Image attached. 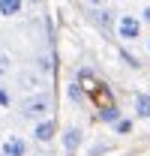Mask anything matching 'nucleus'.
I'll return each mask as SVG.
<instances>
[{
  "label": "nucleus",
  "instance_id": "ddd939ff",
  "mask_svg": "<svg viewBox=\"0 0 150 156\" xmlns=\"http://www.w3.org/2000/svg\"><path fill=\"white\" fill-rule=\"evenodd\" d=\"M111 132H114V135H120V138L132 135V132H135V117H126V114H123V117L111 126Z\"/></svg>",
  "mask_w": 150,
  "mask_h": 156
},
{
  "label": "nucleus",
  "instance_id": "9d476101",
  "mask_svg": "<svg viewBox=\"0 0 150 156\" xmlns=\"http://www.w3.org/2000/svg\"><path fill=\"white\" fill-rule=\"evenodd\" d=\"M66 99H69L72 105H78V108H81V105L87 102V93H84V84H81L78 78H72V81L66 84Z\"/></svg>",
  "mask_w": 150,
  "mask_h": 156
},
{
  "label": "nucleus",
  "instance_id": "9b49d317",
  "mask_svg": "<svg viewBox=\"0 0 150 156\" xmlns=\"http://www.w3.org/2000/svg\"><path fill=\"white\" fill-rule=\"evenodd\" d=\"M120 117H123V108H117V105H102V108L96 111V120L105 123V126H114Z\"/></svg>",
  "mask_w": 150,
  "mask_h": 156
},
{
  "label": "nucleus",
  "instance_id": "20e7f679",
  "mask_svg": "<svg viewBox=\"0 0 150 156\" xmlns=\"http://www.w3.org/2000/svg\"><path fill=\"white\" fill-rule=\"evenodd\" d=\"M57 120L54 117H42V120H33V129H30V138L36 141V144H51L57 138Z\"/></svg>",
  "mask_w": 150,
  "mask_h": 156
},
{
  "label": "nucleus",
  "instance_id": "0eeeda50",
  "mask_svg": "<svg viewBox=\"0 0 150 156\" xmlns=\"http://www.w3.org/2000/svg\"><path fill=\"white\" fill-rule=\"evenodd\" d=\"M42 81H45V78L39 75L36 69H21V72H18V87L24 90V93H36V90H42Z\"/></svg>",
  "mask_w": 150,
  "mask_h": 156
},
{
  "label": "nucleus",
  "instance_id": "f257e3e1",
  "mask_svg": "<svg viewBox=\"0 0 150 156\" xmlns=\"http://www.w3.org/2000/svg\"><path fill=\"white\" fill-rule=\"evenodd\" d=\"M54 111V96L48 90H36V93H27V96L18 102V114L24 120H42V117H51Z\"/></svg>",
  "mask_w": 150,
  "mask_h": 156
},
{
  "label": "nucleus",
  "instance_id": "f03ea898",
  "mask_svg": "<svg viewBox=\"0 0 150 156\" xmlns=\"http://www.w3.org/2000/svg\"><path fill=\"white\" fill-rule=\"evenodd\" d=\"M141 33H144V24L138 21V15H132V12L117 15V21H114V36L120 39V42H135V39H141Z\"/></svg>",
  "mask_w": 150,
  "mask_h": 156
},
{
  "label": "nucleus",
  "instance_id": "dca6fc26",
  "mask_svg": "<svg viewBox=\"0 0 150 156\" xmlns=\"http://www.w3.org/2000/svg\"><path fill=\"white\" fill-rule=\"evenodd\" d=\"M3 108H12V93H9L6 84H0V111Z\"/></svg>",
  "mask_w": 150,
  "mask_h": 156
},
{
  "label": "nucleus",
  "instance_id": "1a4fd4ad",
  "mask_svg": "<svg viewBox=\"0 0 150 156\" xmlns=\"http://www.w3.org/2000/svg\"><path fill=\"white\" fill-rule=\"evenodd\" d=\"M33 69H36L42 78L51 75V72H54V54H51V51H39L36 57H33Z\"/></svg>",
  "mask_w": 150,
  "mask_h": 156
},
{
  "label": "nucleus",
  "instance_id": "4468645a",
  "mask_svg": "<svg viewBox=\"0 0 150 156\" xmlns=\"http://www.w3.org/2000/svg\"><path fill=\"white\" fill-rule=\"evenodd\" d=\"M108 150H111V144L105 138H96L93 144H90V150H87V156H102V153H108Z\"/></svg>",
  "mask_w": 150,
  "mask_h": 156
},
{
  "label": "nucleus",
  "instance_id": "2eb2a0df",
  "mask_svg": "<svg viewBox=\"0 0 150 156\" xmlns=\"http://www.w3.org/2000/svg\"><path fill=\"white\" fill-rule=\"evenodd\" d=\"M12 72V57H9V51H0V78H6Z\"/></svg>",
  "mask_w": 150,
  "mask_h": 156
},
{
  "label": "nucleus",
  "instance_id": "f8f14e48",
  "mask_svg": "<svg viewBox=\"0 0 150 156\" xmlns=\"http://www.w3.org/2000/svg\"><path fill=\"white\" fill-rule=\"evenodd\" d=\"M24 12V0H0V18H18Z\"/></svg>",
  "mask_w": 150,
  "mask_h": 156
},
{
  "label": "nucleus",
  "instance_id": "412c9836",
  "mask_svg": "<svg viewBox=\"0 0 150 156\" xmlns=\"http://www.w3.org/2000/svg\"><path fill=\"white\" fill-rule=\"evenodd\" d=\"M147 156H150V153H147Z\"/></svg>",
  "mask_w": 150,
  "mask_h": 156
},
{
  "label": "nucleus",
  "instance_id": "aec40b11",
  "mask_svg": "<svg viewBox=\"0 0 150 156\" xmlns=\"http://www.w3.org/2000/svg\"><path fill=\"white\" fill-rule=\"evenodd\" d=\"M144 90H147V93H150V84H147V87H144Z\"/></svg>",
  "mask_w": 150,
  "mask_h": 156
},
{
  "label": "nucleus",
  "instance_id": "6ab92c4d",
  "mask_svg": "<svg viewBox=\"0 0 150 156\" xmlns=\"http://www.w3.org/2000/svg\"><path fill=\"white\" fill-rule=\"evenodd\" d=\"M147 54H150V36H147Z\"/></svg>",
  "mask_w": 150,
  "mask_h": 156
},
{
  "label": "nucleus",
  "instance_id": "a211bd4d",
  "mask_svg": "<svg viewBox=\"0 0 150 156\" xmlns=\"http://www.w3.org/2000/svg\"><path fill=\"white\" fill-rule=\"evenodd\" d=\"M87 9H99V6H108V0H84Z\"/></svg>",
  "mask_w": 150,
  "mask_h": 156
},
{
  "label": "nucleus",
  "instance_id": "6e6552de",
  "mask_svg": "<svg viewBox=\"0 0 150 156\" xmlns=\"http://www.w3.org/2000/svg\"><path fill=\"white\" fill-rule=\"evenodd\" d=\"M87 15H90V21H93L96 27H102V30H111V27H114V21H117V12H114L111 6H99V9H90Z\"/></svg>",
  "mask_w": 150,
  "mask_h": 156
},
{
  "label": "nucleus",
  "instance_id": "39448f33",
  "mask_svg": "<svg viewBox=\"0 0 150 156\" xmlns=\"http://www.w3.org/2000/svg\"><path fill=\"white\" fill-rule=\"evenodd\" d=\"M27 153H30V141L15 135V132L0 141V156H27Z\"/></svg>",
  "mask_w": 150,
  "mask_h": 156
},
{
  "label": "nucleus",
  "instance_id": "7ed1b4c3",
  "mask_svg": "<svg viewBox=\"0 0 150 156\" xmlns=\"http://www.w3.org/2000/svg\"><path fill=\"white\" fill-rule=\"evenodd\" d=\"M57 138H60V150H63V156H78L81 144H84V126L66 123V126L57 132Z\"/></svg>",
  "mask_w": 150,
  "mask_h": 156
},
{
  "label": "nucleus",
  "instance_id": "f3484780",
  "mask_svg": "<svg viewBox=\"0 0 150 156\" xmlns=\"http://www.w3.org/2000/svg\"><path fill=\"white\" fill-rule=\"evenodd\" d=\"M138 21H141L144 27H150V3H144V6H141V15H138Z\"/></svg>",
  "mask_w": 150,
  "mask_h": 156
},
{
  "label": "nucleus",
  "instance_id": "423d86ee",
  "mask_svg": "<svg viewBox=\"0 0 150 156\" xmlns=\"http://www.w3.org/2000/svg\"><path fill=\"white\" fill-rule=\"evenodd\" d=\"M132 117L135 120H150V93L147 90L132 93Z\"/></svg>",
  "mask_w": 150,
  "mask_h": 156
}]
</instances>
